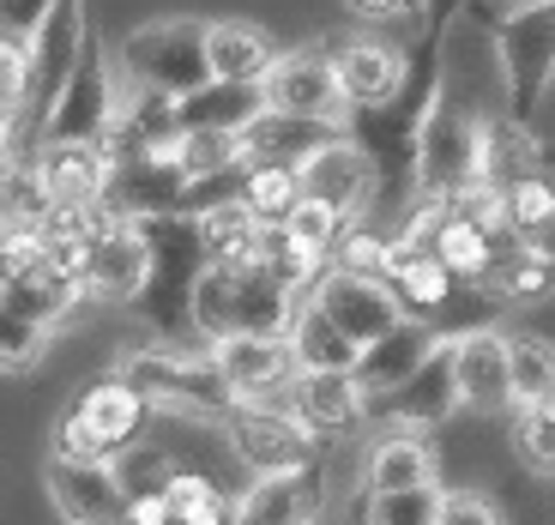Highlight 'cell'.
<instances>
[{
	"mask_svg": "<svg viewBox=\"0 0 555 525\" xmlns=\"http://www.w3.org/2000/svg\"><path fill=\"white\" fill-rule=\"evenodd\" d=\"M127 387L139 393V399L152 405L157 423H206L218 428L223 417H230V387H223L218 374V357H211V345H199V338H139V345H121L115 350V369Z\"/></svg>",
	"mask_w": 555,
	"mask_h": 525,
	"instance_id": "cell-1",
	"label": "cell"
},
{
	"mask_svg": "<svg viewBox=\"0 0 555 525\" xmlns=\"http://www.w3.org/2000/svg\"><path fill=\"white\" fill-rule=\"evenodd\" d=\"M302 296L278 284L266 266H206L188 296V338L223 345V338H284Z\"/></svg>",
	"mask_w": 555,
	"mask_h": 525,
	"instance_id": "cell-2",
	"label": "cell"
},
{
	"mask_svg": "<svg viewBox=\"0 0 555 525\" xmlns=\"http://www.w3.org/2000/svg\"><path fill=\"white\" fill-rule=\"evenodd\" d=\"M157 428L152 405L127 387L121 374H98L91 387L73 393V405H61L55 428H49V459H79V465H115L121 453H133L145 435Z\"/></svg>",
	"mask_w": 555,
	"mask_h": 525,
	"instance_id": "cell-3",
	"label": "cell"
},
{
	"mask_svg": "<svg viewBox=\"0 0 555 525\" xmlns=\"http://www.w3.org/2000/svg\"><path fill=\"white\" fill-rule=\"evenodd\" d=\"M489 61H495L501 115L538 121L555 91V0L501 7V18H489Z\"/></svg>",
	"mask_w": 555,
	"mask_h": 525,
	"instance_id": "cell-4",
	"label": "cell"
},
{
	"mask_svg": "<svg viewBox=\"0 0 555 525\" xmlns=\"http://www.w3.org/2000/svg\"><path fill=\"white\" fill-rule=\"evenodd\" d=\"M115 73H121V85H133V91L188 103L194 91H206V85H211L206 18L169 13V18H145V25H133L121 37V49H115Z\"/></svg>",
	"mask_w": 555,
	"mask_h": 525,
	"instance_id": "cell-5",
	"label": "cell"
},
{
	"mask_svg": "<svg viewBox=\"0 0 555 525\" xmlns=\"http://www.w3.org/2000/svg\"><path fill=\"white\" fill-rule=\"evenodd\" d=\"M477 157H483V110L477 103H459V98H441V110L416 133V194H411V218L404 223L453 206L459 194H472Z\"/></svg>",
	"mask_w": 555,
	"mask_h": 525,
	"instance_id": "cell-6",
	"label": "cell"
},
{
	"mask_svg": "<svg viewBox=\"0 0 555 525\" xmlns=\"http://www.w3.org/2000/svg\"><path fill=\"white\" fill-rule=\"evenodd\" d=\"M115 115H121V73H115L109 42L98 37V25L85 30L79 61H73L67 85H61L55 110L42 121L37 145H109Z\"/></svg>",
	"mask_w": 555,
	"mask_h": 525,
	"instance_id": "cell-7",
	"label": "cell"
},
{
	"mask_svg": "<svg viewBox=\"0 0 555 525\" xmlns=\"http://www.w3.org/2000/svg\"><path fill=\"white\" fill-rule=\"evenodd\" d=\"M230 459L242 465V477H266V471H314L326 465L333 447H320L284 405H230V417L218 423Z\"/></svg>",
	"mask_w": 555,
	"mask_h": 525,
	"instance_id": "cell-8",
	"label": "cell"
},
{
	"mask_svg": "<svg viewBox=\"0 0 555 525\" xmlns=\"http://www.w3.org/2000/svg\"><path fill=\"white\" fill-rule=\"evenodd\" d=\"M326 61L338 73V91H345V110H399L404 98V61L399 42H387L375 25H338L320 37Z\"/></svg>",
	"mask_w": 555,
	"mask_h": 525,
	"instance_id": "cell-9",
	"label": "cell"
},
{
	"mask_svg": "<svg viewBox=\"0 0 555 525\" xmlns=\"http://www.w3.org/2000/svg\"><path fill=\"white\" fill-rule=\"evenodd\" d=\"M333 501H338L333 465L266 471V477H242V484H236L230 525H320Z\"/></svg>",
	"mask_w": 555,
	"mask_h": 525,
	"instance_id": "cell-10",
	"label": "cell"
},
{
	"mask_svg": "<svg viewBox=\"0 0 555 525\" xmlns=\"http://www.w3.org/2000/svg\"><path fill=\"white\" fill-rule=\"evenodd\" d=\"M85 30H91V7L85 0H55L49 7V18H42L37 30H30V98H25V133L30 145L42 139V121H49V110H55L61 85H67L73 61H79V42Z\"/></svg>",
	"mask_w": 555,
	"mask_h": 525,
	"instance_id": "cell-11",
	"label": "cell"
},
{
	"mask_svg": "<svg viewBox=\"0 0 555 525\" xmlns=\"http://www.w3.org/2000/svg\"><path fill=\"white\" fill-rule=\"evenodd\" d=\"M260 98L272 115H302V121L345 127V91H338V73H333V61H326L320 42L278 49V61L260 79Z\"/></svg>",
	"mask_w": 555,
	"mask_h": 525,
	"instance_id": "cell-12",
	"label": "cell"
},
{
	"mask_svg": "<svg viewBox=\"0 0 555 525\" xmlns=\"http://www.w3.org/2000/svg\"><path fill=\"white\" fill-rule=\"evenodd\" d=\"M350 484H357L362 496H399V489L447 484L441 477V447H435V435L375 423L357 441V477H350Z\"/></svg>",
	"mask_w": 555,
	"mask_h": 525,
	"instance_id": "cell-13",
	"label": "cell"
},
{
	"mask_svg": "<svg viewBox=\"0 0 555 525\" xmlns=\"http://www.w3.org/2000/svg\"><path fill=\"white\" fill-rule=\"evenodd\" d=\"M308 303L320 308V315L333 320L338 332H345L357 350L380 345L387 332L404 326V308L399 296L380 284V278H362V272H345V266H326V272L314 278V291H308Z\"/></svg>",
	"mask_w": 555,
	"mask_h": 525,
	"instance_id": "cell-14",
	"label": "cell"
},
{
	"mask_svg": "<svg viewBox=\"0 0 555 525\" xmlns=\"http://www.w3.org/2000/svg\"><path fill=\"white\" fill-rule=\"evenodd\" d=\"M453 350V387H459V417L495 423L514 417V381H507V326H477L447 338Z\"/></svg>",
	"mask_w": 555,
	"mask_h": 525,
	"instance_id": "cell-15",
	"label": "cell"
},
{
	"mask_svg": "<svg viewBox=\"0 0 555 525\" xmlns=\"http://www.w3.org/2000/svg\"><path fill=\"white\" fill-rule=\"evenodd\" d=\"M152 284V242L139 230V218H121L91 242V266H85V303L91 308H139Z\"/></svg>",
	"mask_w": 555,
	"mask_h": 525,
	"instance_id": "cell-16",
	"label": "cell"
},
{
	"mask_svg": "<svg viewBox=\"0 0 555 525\" xmlns=\"http://www.w3.org/2000/svg\"><path fill=\"white\" fill-rule=\"evenodd\" d=\"M387 423V428H416V435H441L447 423H459V387H453V350L447 338L429 350V362L392 387L387 399L369 405V428Z\"/></svg>",
	"mask_w": 555,
	"mask_h": 525,
	"instance_id": "cell-17",
	"label": "cell"
},
{
	"mask_svg": "<svg viewBox=\"0 0 555 525\" xmlns=\"http://www.w3.org/2000/svg\"><path fill=\"white\" fill-rule=\"evenodd\" d=\"M284 411L320 447H338V441H362V428H369V393L357 387V374H296L291 393H284Z\"/></svg>",
	"mask_w": 555,
	"mask_h": 525,
	"instance_id": "cell-18",
	"label": "cell"
},
{
	"mask_svg": "<svg viewBox=\"0 0 555 525\" xmlns=\"http://www.w3.org/2000/svg\"><path fill=\"white\" fill-rule=\"evenodd\" d=\"M302 200H320V206H333L338 218L362 223V218H375V194H380V181H375V164L362 157L357 139H326L314 157H308L302 169Z\"/></svg>",
	"mask_w": 555,
	"mask_h": 525,
	"instance_id": "cell-19",
	"label": "cell"
},
{
	"mask_svg": "<svg viewBox=\"0 0 555 525\" xmlns=\"http://www.w3.org/2000/svg\"><path fill=\"white\" fill-rule=\"evenodd\" d=\"M42 489L55 501L61 525H121V513H127V484L115 465L42 459Z\"/></svg>",
	"mask_w": 555,
	"mask_h": 525,
	"instance_id": "cell-20",
	"label": "cell"
},
{
	"mask_svg": "<svg viewBox=\"0 0 555 525\" xmlns=\"http://www.w3.org/2000/svg\"><path fill=\"white\" fill-rule=\"evenodd\" d=\"M211 357H218V374L236 405H284L296 381V357L284 338H223V345H211Z\"/></svg>",
	"mask_w": 555,
	"mask_h": 525,
	"instance_id": "cell-21",
	"label": "cell"
},
{
	"mask_svg": "<svg viewBox=\"0 0 555 525\" xmlns=\"http://www.w3.org/2000/svg\"><path fill=\"white\" fill-rule=\"evenodd\" d=\"M30 169H37L49 206H98L115 188L109 145H37Z\"/></svg>",
	"mask_w": 555,
	"mask_h": 525,
	"instance_id": "cell-22",
	"label": "cell"
},
{
	"mask_svg": "<svg viewBox=\"0 0 555 525\" xmlns=\"http://www.w3.org/2000/svg\"><path fill=\"white\" fill-rule=\"evenodd\" d=\"M550 169V152L538 139V121H514V115H483V157H477V188L489 194H507L514 181L526 176H543Z\"/></svg>",
	"mask_w": 555,
	"mask_h": 525,
	"instance_id": "cell-23",
	"label": "cell"
},
{
	"mask_svg": "<svg viewBox=\"0 0 555 525\" xmlns=\"http://www.w3.org/2000/svg\"><path fill=\"white\" fill-rule=\"evenodd\" d=\"M194 235L206 266H266V248H272V230L242 200H218V206L194 212Z\"/></svg>",
	"mask_w": 555,
	"mask_h": 525,
	"instance_id": "cell-24",
	"label": "cell"
},
{
	"mask_svg": "<svg viewBox=\"0 0 555 525\" xmlns=\"http://www.w3.org/2000/svg\"><path fill=\"white\" fill-rule=\"evenodd\" d=\"M435 345H441V332H435V326H423V320H404L399 332H387L380 345L362 350L350 374H357V387L369 393V405H375V399H387L392 387H404V381H411V374L429 362Z\"/></svg>",
	"mask_w": 555,
	"mask_h": 525,
	"instance_id": "cell-25",
	"label": "cell"
},
{
	"mask_svg": "<svg viewBox=\"0 0 555 525\" xmlns=\"http://www.w3.org/2000/svg\"><path fill=\"white\" fill-rule=\"evenodd\" d=\"M278 61V42L254 18H206V67L223 85H260Z\"/></svg>",
	"mask_w": 555,
	"mask_h": 525,
	"instance_id": "cell-26",
	"label": "cell"
},
{
	"mask_svg": "<svg viewBox=\"0 0 555 525\" xmlns=\"http://www.w3.org/2000/svg\"><path fill=\"white\" fill-rule=\"evenodd\" d=\"M345 127H326V121H302V115H254L248 127H242V157L248 164H291L302 169L308 157L326 145V139H338Z\"/></svg>",
	"mask_w": 555,
	"mask_h": 525,
	"instance_id": "cell-27",
	"label": "cell"
},
{
	"mask_svg": "<svg viewBox=\"0 0 555 525\" xmlns=\"http://www.w3.org/2000/svg\"><path fill=\"white\" fill-rule=\"evenodd\" d=\"M284 345H291V357H296V374H350L362 357L308 296L296 303V320H291V332H284Z\"/></svg>",
	"mask_w": 555,
	"mask_h": 525,
	"instance_id": "cell-28",
	"label": "cell"
},
{
	"mask_svg": "<svg viewBox=\"0 0 555 525\" xmlns=\"http://www.w3.org/2000/svg\"><path fill=\"white\" fill-rule=\"evenodd\" d=\"M507 381H514V411H531L555 393V338L531 326H507Z\"/></svg>",
	"mask_w": 555,
	"mask_h": 525,
	"instance_id": "cell-29",
	"label": "cell"
},
{
	"mask_svg": "<svg viewBox=\"0 0 555 525\" xmlns=\"http://www.w3.org/2000/svg\"><path fill=\"white\" fill-rule=\"evenodd\" d=\"M254 115H266L260 85H223V79H211L206 91H194L188 103H176V121L181 127H211V133H242Z\"/></svg>",
	"mask_w": 555,
	"mask_h": 525,
	"instance_id": "cell-30",
	"label": "cell"
},
{
	"mask_svg": "<svg viewBox=\"0 0 555 525\" xmlns=\"http://www.w3.org/2000/svg\"><path fill=\"white\" fill-rule=\"evenodd\" d=\"M164 501L176 525H230V501L236 489H223L206 465H176L164 477Z\"/></svg>",
	"mask_w": 555,
	"mask_h": 525,
	"instance_id": "cell-31",
	"label": "cell"
},
{
	"mask_svg": "<svg viewBox=\"0 0 555 525\" xmlns=\"http://www.w3.org/2000/svg\"><path fill=\"white\" fill-rule=\"evenodd\" d=\"M345 230H350V218H338L333 206H320V200H296V212L278 223V242H284L302 266L326 272L333 254H338V242H345Z\"/></svg>",
	"mask_w": 555,
	"mask_h": 525,
	"instance_id": "cell-32",
	"label": "cell"
},
{
	"mask_svg": "<svg viewBox=\"0 0 555 525\" xmlns=\"http://www.w3.org/2000/svg\"><path fill=\"white\" fill-rule=\"evenodd\" d=\"M236 200L266 223V230H278V223L296 212V200H302V176H296L291 164H248L236 181Z\"/></svg>",
	"mask_w": 555,
	"mask_h": 525,
	"instance_id": "cell-33",
	"label": "cell"
},
{
	"mask_svg": "<svg viewBox=\"0 0 555 525\" xmlns=\"http://www.w3.org/2000/svg\"><path fill=\"white\" fill-rule=\"evenodd\" d=\"M501 218H507V235H514V242H531V235L550 230L555 223V169L514 181V188L501 194Z\"/></svg>",
	"mask_w": 555,
	"mask_h": 525,
	"instance_id": "cell-34",
	"label": "cell"
},
{
	"mask_svg": "<svg viewBox=\"0 0 555 525\" xmlns=\"http://www.w3.org/2000/svg\"><path fill=\"white\" fill-rule=\"evenodd\" d=\"M507 447H514L519 477H531V484H555V417L514 411L507 417Z\"/></svg>",
	"mask_w": 555,
	"mask_h": 525,
	"instance_id": "cell-35",
	"label": "cell"
},
{
	"mask_svg": "<svg viewBox=\"0 0 555 525\" xmlns=\"http://www.w3.org/2000/svg\"><path fill=\"white\" fill-rule=\"evenodd\" d=\"M49 345H55V332L37 326L30 315H18V308L0 296V374H30V369H42Z\"/></svg>",
	"mask_w": 555,
	"mask_h": 525,
	"instance_id": "cell-36",
	"label": "cell"
},
{
	"mask_svg": "<svg viewBox=\"0 0 555 525\" xmlns=\"http://www.w3.org/2000/svg\"><path fill=\"white\" fill-rule=\"evenodd\" d=\"M441 520V484L399 489V496H362V525H435Z\"/></svg>",
	"mask_w": 555,
	"mask_h": 525,
	"instance_id": "cell-37",
	"label": "cell"
},
{
	"mask_svg": "<svg viewBox=\"0 0 555 525\" xmlns=\"http://www.w3.org/2000/svg\"><path fill=\"white\" fill-rule=\"evenodd\" d=\"M435 525H507L489 484H441V520Z\"/></svg>",
	"mask_w": 555,
	"mask_h": 525,
	"instance_id": "cell-38",
	"label": "cell"
},
{
	"mask_svg": "<svg viewBox=\"0 0 555 525\" xmlns=\"http://www.w3.org/2000/svg\"><path fill=\"white\" fill-rule=\"evenodd\" d=\"M429 0H345V13L357 25H392V18H423Z\"/></svg>",
	"mask_w": 555,
	"mask_h": 525,
	"instance_id": "cell-39",
	"label": "cell"
},
{
	"mask_svg": "<svg viewBox=\"0 0 555 525\" xmlns=\"http://www.w3.org/2000/svg\"><path fill=\"white\" fill-rule=\"evenodd\" d=\"M121 525H176V520H169V501H164V489H133V496H127V513H121Z\"/></svg>",
	"mask_w": 555,
	"mask_h": 525,
	"instance_id": "cell-40",
	"label": "cell"
},
{
	"mask_svg": "<svg viewBox=\"0 0 555 525\" xmlns=\"http://www.w3.org/2000/svg\"><path fill=\"white\" fill-rule=\"evenodd\" d=\"M18 164H30L25 152H13V145H0V194H7V181L18 176Z\"/></svg>",
	"mask_w": 555,
	"mask_h": 525,
	"instance_id": "cell-41",
	"label": "cell"
},
{
	"mask_svg": "<svg viewBox=\"0 0 555 525\" xmlns=\"http://www.w3.org/2000/svg\"><path fill=\"white\" fill-rule=\"evenodd\" d=\"M501 7H526V0H501Z\"/></svg>",
	"mask_w": 555,
	"mask_h": 525,
	"instance_id": "cell-42",
	"label": "cell"
},
{
	"mask_svg": "<svg viewBox=\"0 0 555 525\" xmlns=\"http://www.w3.org/2000/svg\"><path fill=\"white\" fill-rule=\"evenodd\" d=\"M550 303H555V296H550Z\"/></svg>",
	"mask_w": 555,
	"mask_h": 525,
	"instance_id": "cell-43",
	"label": "cell"
}]
</instances>
